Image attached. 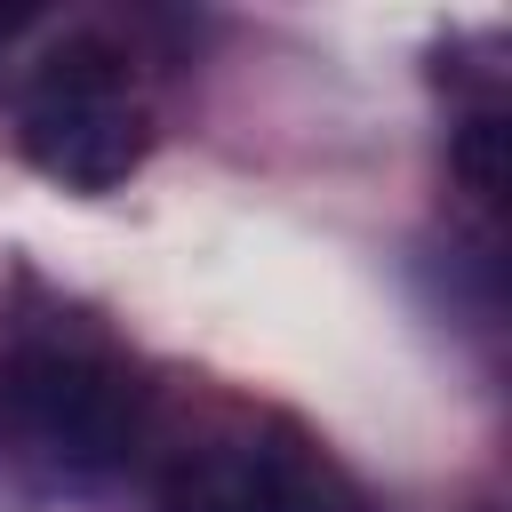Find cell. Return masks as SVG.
I'll return each instance as SVG.
<instances>
[{
	"instance_id": "obj_1",
	"label": "cell",
	"mask_w": 512,
	"mask_h": 512,
	"mask_svg": "<svg viewBox=\"0 0 512 512\" xmlns=\"http://www.w3.org/2000/svg\"><path fill=\"white\" fill-rule=\"evenodd\" d=\"M152 424V384L128 352L80 320H8L0 328V464L32 480H104L136 456Z\"/></svg>"
},
{
	"instance_id": "obj_2",
	"label": "cell",
	"mask_w": 512,
	"mask_h": 512,
	"mask_svg": "<svg viewBox=\"0 0 512 512\" xmlns=\"http://www.w3.org/2000/svg\"><path fill=\"white\" fill-rule=\"evenodd\" d=\"M16 144L24 160L64 184V192H112L144 168L152 152V112L128 80V56L96 32L80 40H56L24 88V112H16Z\"/></svg>"
},
{
	"instance_id": "obj_3",
	"label": "cell",
	"mask_w": 512,
	"mask_h": 512,
	"mask_svg": "<svg viewBox=\"0 0 512 512\" xmlns=\"http://www.w3.org/2000/svg\"><path fill=\"white\" fill-rule=\"evenodd\" d=\"M160 512H368L352 472L288 416H232L160 464Z\"/></svg>"
},
{
	"instance_id": "obj_4",
	"label": "cell",
	"mask_w": 512,
	"mask_h": 512,
	"mask_svg": "<svg viewBox=\"0 0 512 512\" xmlns=\"http://www.w3.org/2000/svg\"><path fill=\"white\" fill-rule=\"evenodd\" d=\"M448 160H456V184H464L480 208H504V184H512V128H504V112H472V120L456 128Z\"/></svg>"
}]
</instances>
